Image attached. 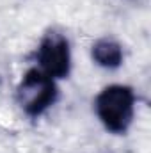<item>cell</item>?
Listing matches in <instances>:
<instances>
[{"mask_svg": "<svg viewBox=\"0 0 151 153\" xmlns=\"http://www.w3.org/2000/svg\"><path fill=\"white\" fill-rule=\"evenodd\" d=\"M16 94L23 112L30 117H38L57 102L59 89L52 76L39 68H30L21 78Z\"/></svg>", "mask_w": 151, "mask_h": 153, "instance_id": "obj_2", "label": "cell"}, {"mask_svg": "<svg viewBox=\"0 0 151 153\" xmlns=\"http://www.w3.org/2000/svg\"><path fill=\"white\" fill-rule=\"evenodd\" d=\"M36 57L39 62V70L52 76L53 80L66 78L71 71L70 43L59 32H50L41 39Z\"/></svg>", "mask_w": 151, "mask_h": 153, "instance_id": "obj_3", "label": "cell"}, {"mask_svg": "<svg viewBox=\"0 0 151 153\" xmlns=\"http://www.w3.org/2000/svg\"><path fill=\"white\" fill-rule=\"evenodd\" d=\"M93 59L101 68L115 70L123 62V48L114 39H98L93 45Z\"/></svg>", "mask_w": 151, "mask_h": 153, "instance_id": "obj_4", "label": "cell"}, {"mask_svg": "<svg viewBox=\"0 0 151 153\" xmlns=\"http://www.w3.org/2000/svg\"><path fill=\"white\" fill-rule=\"evenodd\" d=\"M96 114L103 126L112 134H124L133 121L135 93L128 85L114 84L105 87L94 102Z\"/></svg>", "mask_w": 151, "mask_h": 153, "instance_id": "obj_1", "label": "cell"}]
</instances>
